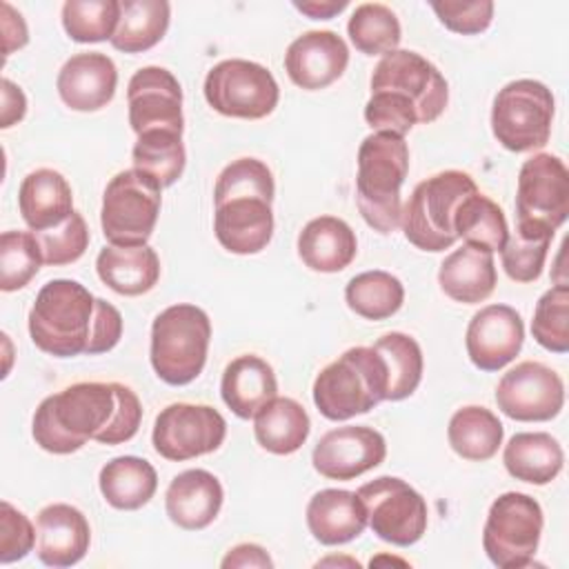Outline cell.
Listing matches in <instances>:
<instances>
[{
  "label": "cell",
  "mask_w": 569,
  "mask_h": 569,
  "mask_svg": "<svg viewBox=\"0 0 569 569\" xmlns=\"http://www.w3.org/2000/svg\"><path fill=\"white\" fill-rule=\"evenodd\" d=\"M142 405L122 382H76L47 396L31 422L36 445L49 453H73L87 440L120 445L138 433Z\"/></svg>",
  "instance_id": "cell-1"
},
{
  "label": "cell",
  "mask_w": 569,
  "mask_h": 569,
  "mask_svg": "<svg viewBox=\"0 0 569 569\" xmlns=\"http://www.w3.org/2000/svg\"><path fill=\"white\" fill-rule=\"evenodd\" d=\"M29 336L40 351L56 358L98 356L120 342L122 316L78 280L56 278L36 296L29 311Z\"/></svg>",
  "instance_id": "cell-2"
},
{
  "label": "cell",
  "mask_w": 569,
  "mask_h": 569,
  "mask_svg": "<svg viewBox=\"0 0 569 569\" xmlns=\"http://www.w3.org/2000/svg\"><path fill=\"white\" fill-rule=\"evenodd\" d=\"M409 173V147L402 136L373 131L358 147L356 204L362 220L378 233L400 227V187Z\"/></svg>",
  "instance_id": "cell-3"
},
{
  "label": "cell",
  "mask_w": 569,
  "mask_h": 569,
  "mask_svg": "<svg viewBox=\"0 0 569 569\" xmlns=\"http://www.w3.org/2000/svg\"><path fill=\"white\" fill-rule=\"evenodd\" d=\"M389 373L373 347H351L313 380V405L327 420H349L387 398Z\"/></svg>",
  "instance_id": "cell-4"
},
{
  "label": "cell",
  "mask_w": 569,
  "mask_h": 569,
  "mask_svg": "<svg viewBox=\"0 0 569 569\" xmlns=\"http://www.w3.org/2000/svg\"><path fill=\"white\" fill-rule=\"evenodd\" d=\"M209 340L211 320L204 309L189 302L167 307L151 325L149 358L156 376L171 387L193 382L204 369Z\"/></svg>",
  "instance_id": "cell-5"
},
{
  "label": "cell",
  "mask_w": 569,
  "mask_h": 569,
  "mask_svg": "<svg viewBox=\"0 0 569 569\" xmlns=\"http://www.w3.org/2000/svg\"><path fill=\"white\" fill-rule=\"evenodd\" d=\"M478 187L467 171L447 169L416 184L402 207L400 227L405 238L422 251H445L456 244L453 213Z\"/></svg>",
  "instance_id": "cell-6"
},
{
  "label": "cell",
  "mask_w": 569,
  "mask_h": 569,
  "mask_svg": "<svg viewBox=\"0 0 569 569\" xmlns=\"http://www.w3.org/2000/svg\"><path fill=\"white\" fill-rule=\"evenodd\" d=\"M553 111L556 102L547 84L531 78L511 80L493 98V138L513 153L540 149L549 142Z\"/></svg>",
  "instance_id": "cell-7"
},
{
  "label": "cell",
  "mask_w": 569,
  "mask_h": 569,
  "mask_svg": "<svg viewBox=\"0 0 569 569\" xmlns=\"http://www.w3.org/2000/svg\"><path fill=\"white\" fill-rule=\"evenodd\" d=\"M162 204V187L138 169L116 173L102 193L100 227L113 247H142L151 238Z\"/></svg>",
  "instance_id": "cell-8"
},
{
  "label": "cell",
  "mask_w": 569,
  "mask_h": 569,
  "mask_svg": "<svg viewBox=\"0 0 569 569\" xmlns=\"http://www.w3.org/2000/svg\"><path fill=\"white\" fill-rule=\"evenodd\" d=\"M542 525V509L529 493L507 491L498 496L482 529L487 558L500 569L529 567L540 545Z\"/></svg>",
  "instance_id": "cell-9"
},
{
  "label": "cell",
  "mask_w": 569,
  "mask_h": 569,
  "mask_svg": "<svg viewBox=\"0 0 569 569\" xmlns=\"http://www.w3.org/2000/svg\"><path fill=\"white\" fill-rule=\"evenodd\" d=\"M204 100L227 118H267L280 100L273 73L251 60L231 58L213 64L204 78Z\"/></svg>",
  "instance_id": "cell-10"
},
{
  "label": "cell",
  "mask_w": 569,
  "mask_h": 569,
  "mask_svg": "<svg viewBox=\"0 0 569 569\" xmlns=\"http://www.w3.org/2000/svg\"><path fill=\"white\" fill-rule=\"evenodd\" d=\"M356 493L367 509V525L380 540L411 547L425 536L429 520L427 500L402 478L380 476Z\"/></svg>",
  "instance_id": "cell-11"
},
{
  "label": "cell",
  "mask_w": 569,
  "mask_h": 569,
  "mask_svg": "<svg viewBox=\"0 0 569 569\" xmlns=\"http://www.w3.org/2000/svg\"><path fill=\"white\" fill-rule=\"evenodd\" d=\"M227 436V420L209 405L173 402L153 422L151 442L164 460L182 462L216 451Z\"/></svg>",
  "instance_id": "cell-12"
},
{
  "label": "cell",
  "mask_w": 569,
  "mask_h": 569,
  "mask_svg": "<svg viewBox=\"0 0 569 569\" xmlns=\"http://www.w3.org/2000/svg\"><path fill=\"white\" fill-rule=\"evenodd\" d=\"M369 87L371 91H398L407 96L418 111L420 124L438 120L449 102L445 76L425 56L409 49L385 53L371 73Z\"/></svg>",
  "instance_id": "cell-13"
},
{
  "label": "cell",
  "mask_w": 569,
  "mask_h": 569,
  "mask_svg": "<svg viewBox=\"0 0 569 569\" xmlns=\"http://www.w3.org/2000/svg\"><path fill=\"white\" fill-rule=\"evenodd\" d=\"M569 216V171L553 153L522 162L516 189V224H542L556 231Z\"/></svg>",
  "instance_id": "cell-14"
},
{
  "label": "cell",
  "mask_w": 569,
  "mask_h": 569,
  "mask_svg": "<svg viewBox=\"0 0 569 569\" xmlns=\"http://www.w3.org/2000/svg\"><path fill=\"white\" fill-rule=\"evenodd\" d=\"M498 409L518 422H545L565 405V382L547 365L536 360L518 362L502 373L496 387Z\"/></svg>",
  "instance_id": "cell-15"
},
{
  "label": "cell",
  "mask_w": 569,
  "mask_h": 569,
  "mask_svg": "<svg viewBox=\"0 0 569 569\" xmlns=\"http://www.w3.org/2000/svg\"><path fill=\"white\" fill-rule=\"evenodd\" d=\"M387 456V442L380 431L367 425H347L327 431L313 447V469L329 480H353Z\"/></svg>",
  "instance_id": "cell-16"
},
{
  "label": "cell",
  "mask_w": 569,
  "mask_h": 569,
  "mask_svg": "<svg viewBox=\"0 0 569 569\" xmlns=\"http://www.w3.org/2000/svg\"><path fill=\"white\" fill-rule=\"evenodd\" d=\"M129 124L136 136L151 129H171L182 133V87L164 67L138 69L127 87Z\"/></svg>",
  "instance_id": "cell-17"
},
{
  "label": "cell",
  "mask_w": 569,
  "mask_h": 569,
  "mask_svg": "<svg viewBox=\"0 0 569 569\" xmlns=\"http://www.w3.org/2000/svg\"><path fill=\"white\" fill-rule=\"evenodd\" d=\"M213 233L218 242L238 256L267 249L273 236L271 200L260 193H231L213 198Z\"/></svg>",
  "instance_id": "cell-18"
},
{
  "label": "cell",
  "mask_w": 569,
  "mask_h": 569,
  "mask_svg": "<svg viewBox=\"0 0 569 569\" xmlns=\"http://www.w3.org/2000/svg\"><path fill=\"white\" fill-rule=\"evenodd\" d=\"M525 325L509 305H487L467 325L465 347L469 360L480 371H500L522 349Z\"/></svg>",
  "instance_id": "cell-19"
},
{
  "label": "cell",
  "mask_w": 569,
  "mask_h": 569,
  "mask_svg": "<svg viewBox=\"0 0 569 569\" xmlns=\"http://www.w3.org/2000/svg\"><path fill=\"white\" fill-rule=\"evenodd\" d=\"M349 64V47L336 31H305L284 53L289 80L307 91L327 89Z\"/></svg>",
  "instance_id": "cell-20"
},
{
  "label": "cell",
  "mask_w": 569,
  "mask_h": 569,
  "mask_svg": "<svg viewBox=\"0 0 569 569\" xmlns=\"http://www.w3.org/2000/svg\"><path fill=\"white\" fill-rule=\"evenodd\" d=\"M91 542V527L84 513L67 502L40 509L36 518V553L47 567L78 565Z\"/></svg>",
  "instance_id": "cell-21"
},
{
  "label": "cell",
  "mask_w": 569,
  "mask_h": 569,
  "mask_svg": "<svg viewBox=\"0 0 569 569\" xmlns=\"http://www.w3.org/2000/svg\"><path fill=\"white\" fill-rule=\"evenodd\" d=\"M118 69L107 53L84 51L71 56L56 78L60 100L73 111H98L113 100Z\"/></svg>",
  "instance_id": "cell-22"
},
{
  "label": "cell",
  "mask_w": 569,
  "mask_h": 569,
  "mask_svg": "<svg viewBox=\"0 0 569 569\" xmlns=\"http://www.w3.org/2000/svg\"><path fill=\"white\" fill-rule=\"evenodd\" d=\"M222 500V485L211 471L187 469L169 482L164 509L173 525L187 531H198L218 518Z\"/></svg>",
  "instance_id": "cell-23"
},
{
  "label": "cell",
  "mask_w": 569,
  "mask_h": 569,
  "mask_svg": "<svg viewBox=\"0 0 569 569\" xmlns=\"http://www.w3.org/2000/svg\"><path fill=\"white\" fill-rule=\"evenodd\" d=\"M307 527L327 547L356 540L367 527V509L356 491L322 489L307 505Z\"/></svg>",
  "instance_id": "cell-24"
},
{
  "label": "cell",
  "mask_w": 569,
  "mask_h": 569,
  "mask_svg": "<svg viewBox=\"0 0 569 569\" xmlns=\"http://www.w3.org/2000/svg\"><path fill=\"white\" fill-rule=\"evenodd\" d=\"M438 284L445 296L462 305H478L487 300L498 284L493 251L465 242L442 260L438 269Z\"/></svg>",
  "instance_id": "cell-25"
},
{
  "label": "cell",
  "mask_w": 569,
  "mask_h": 569,
  "mask_svg": "<svg viewBox=\"0 0 569 569\" xmlns=\"http://www.w3.org/2000/svg\"><path fill=\"white\" fill-rule=\"evenodd\" d=\"M356 253V233L342 218L318 216L298 233V256L311 271L338 273L353 262Z\"/></svg>",
  "instance_id": "cell-26"
},
{
  "label": "cell",
  "mask_w": 569,
  "mask_h": 569,
  "mask_svg": "<svg viewBox=\"0 0 569 569\" xmlns=\"http://www.w3.org/2000/svg\"><path fill=\"white\" fill-rule=\"evenodd\" d=\"M18 207L31 231H47L76 211L67 178L60 171L47 167L36 169L22 178Z\"/></svg>",
  "instance_id": "cell-27"
},
{
  "label": "cell",
  "mask_w": 569,
  "mask_h": 569,
  "mask_svg": "<svg viewBox=\"0 0 569 569\" xmlns=\"http://www.w3.org/2000/svg\"><path fill=\"white\" fill-rule=\"evenodd\" d=\"M220 396L238 418L249 420L262 405L278 396V380L267 360L256 353H244L224 367Z\"/></svg>",
  "instance_id": "cell-28"
},
{
  "label": "cell",
  "mask_w": 569,
  "mask_h": 569,
  "mask_svg": "<svg viewBox=\"0 0 569 569\" xmlns=\"http://www.w3.org/2000/svg\"><path fill=\"white\" fill-rule=\"evenodd\" d=\"M98 278L120 296H142L160 278V258L149 244L104 247L96 258Z\"/></svg>",
  "instance_id": "cell-29"
},
{
  "label": "cell",
  "mask_w": 569,
  "mask_h": 569,
  "mask_svg": "<svg viewBox=\"0 0 569 569\" xmlns=\"http://www.w3.org/2000/svg\"><path fill=\"white\" fill-rule=\"evenodd\" d=\"M502 462L511 478L529 485H547L562 471L565 453L551 433L520 431L505 445Z\"/></svg>",
  "instance_id": "cell-30"
},
{
  "label": "cell",
  "mask_w": 569,
  "mask_h": 569,
  "mask_svg": "<svg viewBox=\"0 0 569 569\" xmlns=\"http://www.w3.org/2000/svg\"><path fill=\"white\" fill-rule=\"evenodd\" d=\"M309 416L305 407L287 396H276L253 416V436L258 445L276 456L298 451L309 438Z\"/></svg>",
  "instance_id": "cell-31"
},
{
  "label": "cell",
  "mask_w": 569,
  "mask_h": 569,
  "mask_svg": "<svg viewBox=\"0 0 569 569\" xmlns=\"http://www.w3.org/2000/svg\"><path fill=\"white\" fill-rule=\"evenodd\" d=\"M98 485L102 498L113 509L136 511L153 498L158 489V473L144 458L118 456L100 469Z\"/></svg>",
  "instance_id": "cell-32"
},
{
  "label": "cell",
  "mask_w": 569,
  "mask_h": 569,
  "mask_svg": "<svg viewBox=\"0 0 569 569\" xmlns=\"http://www.w3.org/2000/svg\"><path fill=\"white\" fill-rule=\"evenodd\" d=\"M505 427L498 416L478 405L458 409L447 427V438L451 449L471 462H485L493 458L502 445Z\"/></svg>",
  "instance_id": "cell-33"
},
{
  "label": "cell",
  "mask_w": 569,
  "mask_h": 569,
  "mask_svg": "<svg viewBox=\"0 0 569 569\" xmlns=\"http://www.w3.org/2000/svg\"><path fill=\"white\" fill-rule=\"evenodd\" d=\"M169 18L171 7L167 0H124L120 2V20L109 42L122 53L149 51L164 38Z\"/></svg>",
  "instance_id": "cell-34"
},
{
  "label": "cell",
  "mask_w": 569,
  "mask_h": 569,
  "mask_svg": "<svg viewBox=\"0 0 569 569\" xmlns=\"http://www.w3.org/2000/svg\"><path fill=\"white\" fill-rule=\"evenodd\" d=\"M347 307L365 320H387L405 302L402 282L382 269L353 276L345 287Z\"/></svg>",
  "instance_id": "cell-35"
},
{
  "label": "cell",
  "mask_w": 569,
  "mask_h": 569,
  "mask_svg": "<svg viewBox=\"0 0 569 569\" xmlns=\"http://www.w3.org/2000/svg\"><path fill=\"white\" fill-rule=\"evenodd\" d=\"M133 169L151 176L162 189L171 187L184 171L187 153L182 133L171 129H151L138 136L133 151Z\"/></svg>",
  "instance_id": "cell-36"
},
{
  "label": "cell",
  "mask_w": 569,
  "mask_h": 569,
  "mask_svg": "<svg viewBox=\"0 0 569 569\" xmlns=\"http://www.w3.org/2000/svg\"><path fill=\"white\" fill-rule=\"evenodd\" d=\"M453 231L467 244L487 249V251H502L509 227L502 209L480 191L467 196L456 213H453Z\"/></svg>",
  "instance_id": "cell-37"
},
{
  "label": "cell",
  "mask_w": 569,
  "mask_h": 569,
  "mask_svg": "<svg viewBox=\"0 0 569 569\" xmlns=\"http://www.w3.org/2000/svg\"><path fill=\"white\" fill-rule=\"evenodd\" d=\"M373 349L385 358L389 387L385 400H405L409 398L422 380V349L416 338L402 331H389L373 342Z\"/></svg>",
  "instance_id": "cell-38"
},
{
  "label": "cell",
  "mask_w": 569,
  "mask_h": 569,
  "mask_svg": "<svg viewBox=\"0 0 569 569\" xmlns=\"http://www.w3.org/2000/svg\"><path fill=\"white\" fill-rule=\"evenodd\" d=\"M553 233L556 231L542 224H516V229L507 236V242L500 251L505 273L516 282L538 280Z\"/></svg>",
  "instance_id": "cell-39"
},
{
  "label": "cell",
  "mask_w": 569,
  "mask_h": 569,
  "mask_svg": "<svg viewBox=\"0 0 569 569\" xmlns=\"http://www.w3.org/2000/svg\"><path fill=\"white\" fill-rule=\"evenodd\" d=\"M353 47L365 56H385L398 49L402 29L396 13L380 2L358 4L347 22Z\"/></svg>",
  "instance_id": "cell-40"
},
{
  "label": "cell",
  "mask_w": 569,
  "mask_h": 569,
  "mask_svg": "<svg viewBox=\"0 0 569 569\" xmlns=\"http://www.w3.org/2000/svg\"><path fill=\"white\" fill-rule=\"evenodd\" d=\"M120 20L118 0H67L62 4V27L73 42L111 40Z\"/></svg>",
  "instance_id": "cell-41"
},
{
  "label": "cell",
  "mask_w": 569,
  "mask_h": 569,
  "mask_svg": "<svg viewBox=\"0 0 569 569\" xmlns=\"http://www.w3.org/2000/svg\"><path fill=\"white\" fill-rule=\"evenodd\" d=\"M42 251L33 231H4L0 236V289L18 291L40 271Z\"/></svg>",
  "instance_id": "cell-42"
},
{
  "label": "cell",
  "mask_w": 569,
  "mask_h": 569,
  "mask_svg": "<svg viewBox=\"0 0 569 569\" xmlns=\"http://www.w3.org/2000/svg\"><path fill=\"white\" fill-rule=\"evenodd\" d=\"M531 336L551 353L569 351V287L565 282L545 291L536 302Z\"/></svg>",
  "instance_id": "cell-43"
},
{
  "label": "cell",
  "mask_w": 569,
  "mask_h": 569,
  "mask_svg": "<svg viewBox=\"0 0 569 569\" xmlns=\"http://www.w3.org/2000/svg\"><path fill=\"white\" fill-rule=\"evenodd\" d=\"M33 236L40 244L42 262L49 267L71 264L82 258L89 247V227L78 211L47 231H33Z\"/></svg>",
  "instance_id": "cell-44"
},
{
  "label": "cell",
  "mask_w": 569,
  "mask_h": 569,
  "mask_svg": "<svg viewBox=\"0 0 569 569\" xmlns=\"http://www.w3.org/2000/svg\"><path fill=\"white\" fill-rule=\"evenodd\" d=\"M365 120L373 131H391L402 138L420 124L413 102L398 91H371L365 104Z\"/></svg>",
  "instance_id": "cell-45"
},
{
  "label": "cell",
  "mask_w": 569,
  "mask_h": 569,
  "mask_svg": "<svg viewBox=\"0 0 569 569\" xmlns=\"http://www.w3.org/2000/svg\"><path fill=\"white\" fill-rule=\"evenodd\" d=\"M431 9L436 11L438 20L453 33L462 36H476L489 29L493 20V2L491 0H445V2H431Z\"/></svg>",
  "instance_id": "cell-46"
},
{
  "label": "cell",
  "mask_w": 569,
  "mask_h": 569,
  "mask_svg": "<svg viewBox=\"0 0 569 569\" xmlns=\"http://www.w3.org/2000/svg\"><path fill=\"white\" fill-rule=\"evenodd\" d=\"M36 545V529L31 520L11 502H0V562L9 565L22 560Z\"/></svg>",
  "instance_id": "cell-47"
},
{
  "label": "cell",
  "mask_w": 569,
  "mask_h": 569,
  "mask_svg": "<svg viewBox=\"0 0 569 569\" xmlns=\"http://www.w3.org/2000/svg\"><path fill=\"white\" fill-rule=\"evenodd\" d=\"M29 42V29L20 11L9 2H2V53L11 56L16 49H22Z\"/></svg>",
  "instance_id": "cell-48"
},
{
  "label": "cell",
  "mask_w": 569,
  "mask_h": 569,
  "mask_svg": "<svg viewBox=\"0 0 569 569\" xmlns=\"http://www.w3.org/2000/svg\"><path fill=\"white\" fill-rule=\"evenodd\" d=\"M0 87H2V120H0V127L9 129V127H13L16 122H20L24 118V113H27V96L9 78H2Z\"/></svg>",
  "instance_id": "cell-49"
},
{
  "label": "cell",
  "mask_w": 569,
  "mask_h": 569,
  "mask_svg": "<svg viewBox=\"0 0 569 569\" xmlns=\"http://www.w3.org/2000/svg\"><path fill=\"white\" fill-rule=\"evenodd\" d=\"M220 565L224 569H229V567H262V569H267V567H273V560L260 545L242 542V545H236L233 549H229V553L222 558Z\"/></svg>",
  "instance_id": "cell-50"
},
{
  "label": "cell",
  "mask_w": 569,
  "mask_h": 569,
  "mask_svg": "<svg viewBox=\"0 0 569 569\" xmlns=\"http://www.w3.org/2000/svg\"><path fill=\"white\" fill-rule=\"evenodd\" d=\"M293 7L311 20H329L349 7L347 0H293Z\"/></svg>",
  "instance_id": "cell-51"
},
{
  "label": "cell",
  "mask_w": 569,
  "mask_h": 569,
  "mask_svg": "<svg viewBox=\"0 0 569 569\" xmlns=\"http://www.w3.org/2000/svg\"><path fill=\"white\" fill-rule=\"evenodd\" d=\"M342 565V562H347L349 567H360V562L358 560H351V558H327V560H320L318 565Z\"/></svg>",
  "instance_id": "cell-52"
}]
</instances>
